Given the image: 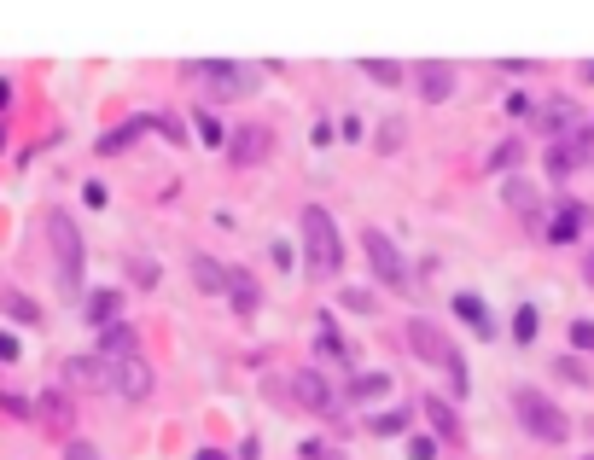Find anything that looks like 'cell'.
Here are the masks:
<instances>
[{"mask_svg":"<svg viewBox=\"0 0 594 460\" xmlns=\"http://www.w3.org/2000/svg\"><path fill=\"white\" fill-rule=\"evenodd\" d=\"M362 76L379 82V88H402V82H408V65H396V59H362Z\"/></svg>","mask_w":594,"mask_h":460,"instance_id":"cell-24","label":"cell"},{"mask_svg":"<svg viewBox=\"0 0 594 460\" xmlns=\"http://www.w3.org/2000/svg\"><path fill=\"white\" fill-rule=\"evenodd\" d=\"M362 251H367V268H373V280H379V286H391V292H408V263H402V251H396L391 233L367 222Z\"/></svg>","mask_w":594,"mask_h":460,"instance_id":"cell-5","label":"cell"},{"mask_svg":"<svg viewBox=\"0 0 594 460\" xmlns=\"http://www.w3.org/2000/svg\"><path fill=\"white\" fill-rule=\"evenodd\" d=\"M146 129H152V117H129V123H117L111 134H99V158H117V152H123V146H134Z\"/></svg>","mask_w":594,"mask_h":460,"instance_id":"cell-21","label":"cell"},{"mask_svg":"<svg viewBox=\"0 0 594 460\" xmlns=\"http://www.w3.org/2000/svg\"><path fill=\"white\" fill-rule=\"evenodd\" d=\"M414 88H420V99H449L455 94V65H443V59H426V65L414 70Z\"/></svg>","mask_w":594,"mask_h":460,"instance_id":"cell-17","label":"cell"},{"mask_svg":"<svg viewBox=\"0 0 594 460\" xmlns=\"http://www.w3.org/2000/svg\"><path fill=\"white\" fill-rule=\"evenodd\" d=\"M193 460H233V455H222V449H198Z\"/></svg>","mask_w":594,"mask_h":460,"instance_id":"cell-44","label":"cell"},{"mask_svg":"<svg viewBox=\"0 0 594 460\" xmlns=\"http://www.w3.org/2000/svg\"><path fill=\"white\" fill-rule=\"evenodd\" d=\"M315 350H321L327 362H350V356H356V350L344 344V332H338V321H332V315H321V327H315Z\"/></svg>","mask_w":594,"mask_h":460,"instance_id":"cell-22","label":"cell"},{"mask_svg":"<svg viewBox=\"0 0 594 460\" xmlns=\"http://www.w3.org/2000/svg\"><path fill=\"white\" fill-rule=\"evenodd\" d=\"M0 408H6L12 420H30V414H35L30 402H24V396H12V391H0Z\"/></svg>","mask_w":594,"mask_h":460,"instance_id":"cell-35","label":"cell"},{"mask_svg":"<svg viewBox=\"0 0 594 460\" xmlns=\"http://www.w3.org/2000/svg\"><path fill=\"white\" fill-rule=\"evenodd\" d=\"M292 396L303 414H338V391H332V379L321 373V367H303V373H292Z\"/></svg>","mask_w":594,"mask_h":460,"instance_id":"cell-9","label":"cell"},{"mask_svg":"<svg viewBox=\"0 0 594 460\" xmlns=\"http://www.w3.org/2000/svg\"><path fill=\"white\" fill-rule=\"evenodd\" d=\"M513 420L536 437V443H548V449H560V443H571V414H565L560 402L548 391H536V385H513Z\"/></svg>","mask_w":594,"mask_h":460,"instance_id":"cell-1","label":"cell"},{"mask_svg":"<svg viewBox=\"0 0 594 460\" xmlns=\"http://www.w3.org/2000/svg\"><path fill=\"white\" fill-rule=\"evenodd\" d=\"M193 286L198 292H228V263H216V257H193Z\"/></svg>","mask_w":594,"mask_h":460,"instance_id":"cell-23","label":"cell"},{"mask_svg":"<svg viewBox=\"0 0 594 460\" xmlns=\"http://www.w3.org/2000/svg\"><path fill=\"white\" fill-rule=\"evenodd\" d=\"M455 315H461L478 338H495V315H490V303H484L478 292H455Z\"/></svg>","mask_w":594,"mask_h":460,"instance_id":"cell-19","label":"cell"},{"mask_svg":"<svg viewBox=\"0 0 594 460\" xmlns=\"http://www.w3.org/2000/svg\"><path fill=\"white\" fill-rule=\"evenodd\" d=\"M129 280L140 286V292H152V286H158V263H146V257H134V263H129Z\"/></svg>","mask_w":594,"mask_h":460,"instance_id":"cell-32","label":"cell"},{"mask_svg":"<svg viewBox=\"0 0 594 460\" xmlns=\"http://www.w3.org/2000/svg\"><path fill=\"white\" fill-rule=\"evenodd\" d=\"M536 129L548 134V140H571V134L583 129V117H577V105H571V99H548V105L536 111Z\"/></svg>","mask_w":594,"mask_h":460,"instance_id":"cell-13","label":"cell"},{"mask_svg":"<svg viewBox=\"0 0 594 460\" xmlns=\"http://www.w3.org/2000/svg\"><path fill=\"white\" fill-rule=\"evenodd\" d=\"M0 152H6V123H0Z\"/></svg>","mask_w":594,"mask_h":460,"instance_id":"cell-47","label":"cell"},{"mask_svg":"<svg viewBox=\"0 0 594 460\" xmlns=\"http://www.w3.org/2000/svg\"><path fill=\"white\" fill-rule=\"evenodd\" d=\"M583 76H589V82H594V59H589V65H583Z\"/></svg>","mask_w":594,"mask_h":460,"instance_id":"cell-46","label":"cell"},{"mask_svg":"<svg viewBox=\"0 0 594 460\" xmlns=\"http://www.w3.org/2000/svg\"><path fill=\"white\" fill-rule=\"evenodd\" d=\"M187 82H210L216 94H257V76L245 65H233V59H193Z\"/></svg>","mask_w":594,"mask_h":460,"instance_id":"cell-7","label":"cell"},{"mask_svg":"<svg viewBox=\"0 0 594 460\" xmlns=\"http://www.w3.org/2000/svg\"><path fill=\"white\" fill-rule=\"evenodd\" d=\"M117 315H123V292H117V286H94V292L82 297V321H88V327H117Z\"/></svg>","mask_w":594,"mask_h":460,"instance_id":"cell-15","label":"cell"},{"mask_svg":"<svg viewBox=\"0 0 594 460\" xmlns=\"http://www.w3.org/2000/svg\"><path fill=\"white\" fill-rule=\"evenodd\" d=\"M99 356H105L111 367H117V362H134V356H146V350H140V332L123 327V321H117V327H105V332H99Z\"/></svg>","mask_w":594,"mask_h":460,"instance_id":"cell-18","label":"cell"},{"mask_svg":"<svg viewBox=\"0 0 594 460\" xmlns=\"http://www.w3.org/2000/svg\"><path fill=\"white\" fill-rule=\"evenodd\" d=\"M408 460H437V437H420V431H414V437H408Z\"/></svg>","mask_w":594,"mask_h":460,"instance_id":"cell-34","label":"cell"},{"mask_svg":"<svg viewBox=\"0 0 594 460\" xmlns=\"http://www.w3.org/2000/svg\"><path fill=\"white\" fill-rule=\"evenodd\" d=\"M152 129L164 134L169 146H187V129H181V123H175V117H152Z\"/></svg>","mask_w":594,"mask_h":460,"instance_id":"cell-33","label":"cell"},{"mask_svg":"<svg viewBox=\"0 0 594 460\" xmlns=\"http://www.w3.org/2000/svg\"><path fill=\"white\" fill-rule=\"evenodd\" d=\"M65 379L76 385V391H111V379H117V373H111V362L94 350V356H70Z\"/></svg>","mask_w":594,"mask_h":460,"instance_id":"cell-12","label":"cell"},{"mask_svg":"<svg viewBox=\"0 0 594 460\" xmlns=\"http://www.w3.org/2000/svg\"><path fill=\"white\" fill-rule=\"evenodd\" d=\"M571 169H577V146H571V140H554V146H548V175H554V181H571Z\"/></svg>","mask_w":594,"mask_h":460,"instance_id":"cell-27","label":"cell"},{"mask_svg":"<svg viewBox=\"0 0 594 460\" xmlns=\"http://www.w3.org/2000/svg\"><path fill=\"white\" fill-rule=\"evenodd\" d=\"M297 228H303V263H309V274L332 280V274L344 268V239H338V222H332L321 204H309V210L297 216Z\"/></svg>","mask_w":594,"mask_h":460,"instance_id":"cell-3","label":"cell"},{"mask_svg":"<svg viewBox=\"0 0 594 460\" xmlns=\"http://www.w3.org/2000/svg\"><path fill=\"white\" fill-rule=\"evenodd\" d=\"M525 164V140H501L490 152V175H507V169H519Z\"/></svg>","mask_w":594,"mask_h":460,"instance_id":"cell-29","label":"cell"},{"mask_svg":"<svg viewBox=\"0 0 594 460\" xmlns=\"http://www.w3.org/2000/svg\"><path fill=\"white\" fill-rule=\"evenodd\" d=\"M344 391L356 396V402H373V396L391 391V373H379V367H373V373H350V385H344Z\"/></svg>","mask_w":594,"mask_h":460,"instance_id":"cell-25","label":"cell"},{"mask_svg":"<svg viewBox=\"0 0 594 460\" xmlns=\"http://www.w3.org/2000/svg\"><path fill=\"white\" fill-rule=\"evenodd\" d=\"M233 303V315H257V309H263V286H257V274H251V268H239L233 263L228 268V292H222Z\"/></svg>","mask_w":594,"mask_h":460,"instance_id":"cell-14","label":"cell"},{"mask_svg":"<svg viewBox=\"0 0 594 460\" xmlns=\"http://www.w3.org/2000/svg\"><path fill=\"white\" fill-rule=\"evenodd\" d=\"M193 129H198V140H204V146H228V129H222V123H216L210 111H198V117H193Z\"/></svg>","mask_w":594,"mask_h":460,"instance_id":"cell-31","label":"cell"},{"mask_svg":"<svg viewBox=\"0 0 594 460\" xmlns=\"http://www.w3.org/2000/svg\"><path fill=\"white\" fill-rule=\"evenodd\" d=\"M577 460H594V455H577Z\"/></svg>","mask_w":594,"mask_h":460,"instance_id":"cell-48","label":"cell"},{"mask_svg":"<svg viewBox=\"0 0 594 460\" xmlns=\"http://www.w3.org/2000/svg\"><path fill=\"white\" fill-rule=\"evenodd\" d=\"M111 373H117L111 385H117V396H123V402H146V396H152V367H146V356H134V362H117Z\"/></svg>","mask_w":594,"mask_h":460,"instance_id":"cell-16","label":"cell"},{"mask_svg":"<svg viewBox=\"0 0 594 460\" xmlns=\"http://www.w3.org/2000/svg\"><path fill=\"white\" fill-rule=\"evenodd\" d=\"M414 414H426V426L437 443H461L466 426H461V414H455V396H420L414 402Z\"/></svg>","mask_w":594,"mask_h":460,"instance_id":"cell-10","label":"cell"},{"mask_svg":"<svg viewBox=\"0 0 594 460\" xmlns=\"http://www.w3.org/2000/svg\"><path fill=\"white\" fill-rule=\"evenodd\" d=\"M589 228H594V204H583V198H560V204L548 210V222H542V239H548V245H577Z\"/></svg>","mask_w":594,"mask_h":460,"instance_id":"cell-6","label":"cell"},{"mask_svg":"<svg viewBox=\"0 0 594 460\" xmlns=\"http://www.w3.org/2000/svg\"><path fill=\"white\" fill-rule=\"evenodd\" d=\"M571 344H577V350H594V321H571Z\"/></svg>","mask_w":594,"mask_h":460,"instance_id":"cell-36","label":"cell"},{"mask_svg":"<svg viewBox=\"0 0 594 460\" xmlns=\"http://www.w3.org/2000/svg\"><path fill=\"white\" fill-rule=\"evenodd\" d=\"M222 152H228L233 169L263 164L268 152H274V129H268V123H239V129L228 134V146H222Z\"/></svg>","mask_w":594,"mask_h":460,"instance_id":"cell-8","label":"cell"},{"mask_svg":"<svg viewBox=\"0 0 594 460\" xmlns=\"http://www.w3.org/2000/svg\"><path fill=\"white\" fill-rule=\"evenodd\" d=\"M35 414H41V420H47L53 431H70V402H65L59 391H47V396H41V402H35Z\"/></svg>","mask_w":594,"mask_h":460,"instance_id":"cell-26","label":"cell"},{"mask_svg":"<svg viewBox=\"0 0 594 460\" xmlns=\"http://www.w3.org/2000/svg\"><path fill=\"white\" fill-rule=\"evenodd\" d=\"M0 315H12L18 327H41V321H47V315H41V303L24 297L18 286H0Z\"/></svg>","mask_w":594,"mask_h":460,"instance_id":"cell-20","label":"cell"},{"mask_svg":"<svg viewBox=\"0 0 594 460\" xmlns=\"http://www.w3.org/2000/svg\"><path fill=\"white\" fill-rule=\"evenodd\" d=\"M367 426H373V437H402V431L414 426V408H391V414H379Z\"/></svg>","mask_w":594,"mask_h":460,"instance_id":"cell-30","label":"cell"},{"mask_svg":"<svg viewBox=\"0 0 594 460\" xmlns=\"http://www.w3.org/2000/svg\"><path fill=\"white\" fill-rule=\"evenodd\" d=\"M408 344H414V356H420L426 367L449 373V391H455V396H466V391H472V373H466L461 350H455V338H449V332L437 327V321L414 315V321H408Z\"/></svg>","mask_w":594,"mask_h":460,"instance_id":"cell-2","label":"cell"},{"mask_svg":"<svg viewBox=\"0 0 594 460\" xmlns=\"http://www.w3.org/2000/svg\"><path fill=\"white\" fill-rule=\"evenodd\" d=\"M6 105H12V82H0V111H6Z\"/></svg>","mask_w":594,"mask_h":460,"instance_id":"cell-45","label":"cell"},{"mask_svg":"<svg viewBox=\"0 0 594 460\" xmlns=\"http://www.w3.org/2000/svg\"><path fill=\"white\" fill-rule=\"evenodd\" d=\"M18 356H24V350H18V338H12V332H0V362H18Z\"/></svg>","mask_w":594,"mask_h":460,"instance_id":"cell-39","label":"cell"},{"mask_svg":"<svg viewBox=\"0 0 594 460\" xmlns=\"http://www.w3.org/2000/svg\"><path fill=\"white\" fill-rule=\"evenodd\" d=\"M297 460H344V455H338V449H327V443H303V449H297Z\"/></svg>","mask_w":594,"mask_h":460,"instance_id":"cell-37","label":"cell"},{"mask_svg":"<svg viewBox=\"0 0 594 460\" xmlns=\"http://www.w3.org/2000/svg\"><path fill=\"white\" fill-rule=\"evenodd\" d=\"M536 332H542L536 303H519V309H513V344H536Z\"/></svg>","mask_w":594,"mask_h":460,"instance_id":"cell-28","label":"cell"},{"mask_svg":"<svg viewBox=\"0 0 594 460\" xmlns=\"http://www.w3.org/2000/svg\"><path fill=\"white\" fill-rule=\"evenodd\" d=\"M379 146H385V152H391V146H402V123H396V117L385 123V134H379Z\"/></svg>","mask_w":594,"mask_h":460,"instance_id":"cell-40","label":"cell"},{"mask_svg":"<svg viewBox=\"0 0 594 460\" xmlns=\"http://www.w3.org/2000/svg\"><path fill=\"white\" fill-rule=\"evenodd\" d=\"M344 309H373V292H362V286H356V292H344Z\"/></svg>","mask_w":594,"mask_h":460,"instance_id":"cell-41","label":"cell"},{"mask_svg":"<svg viewBox=\"0 0 594 460\" xmlns=\"http://www.w3.org/2000/svg\"><path fill=\"white\" fill-rule=\"evenodd\" d=\"M554 367H560V373H565V379H571V385H589V367H577V362H571V356H565V362H554Z\"/></svg>","mask_w":594,"mask_h":460,"instance_id":"cell-38","label":"cell"},{"mask_svg":"<svg viewBox=\"0 0 594 460\" xmlns=\"http://www.w3.org/2000/svg\"><path fill=\"white\" fill-rule=\"evenodd\" d=\"M47 245H53V268H59V286L76 292L82 286V228L70 210H47Z\"/></svg>","mask_w":594,"mask_h":460,"instance_id":"cell-4","label":"cell"},{"mask_svg":"<svg viewBox=\"0 0 594 460\" xmlns=\"http://www.w3.org/2000/svg\"><path fill=\"white\" fill-rule=\"evenodd\" d=\"M501 198H507V210H519V216H525V228H530V233H542L548 210H542V198H536V187H530V181L507 175V181H501Z\"/></svg>","mask_w":594,"mask_h":460,"instance_id":"cell-11","label":"cell"},{"mask_svg":"<svg viewBox=\"0 0 594 460\" xmlns=\"http://www.w3.org/2000/svg\"><path fill=\"white\" fill-rule=\"evenodd\" d=\"M65 460H99V455L88 449V443H70V449H65Z\"/></svg>","mask_w":594,"mask_h":460,"instance_id":"cell-42","label":"cell"},{"mask_svg":"<svg viewBox=\"0 0 594 460\" xmlns=\"http://www.w3.org/2000/svg\"><path fill=\"white\" fill-rule=\"evenodd\" d=\"M583 286H594V251L583 257Z\"/></svg>","mask_w":594,"mask_h":460,"instance_id":"cell-43","label":"cell"}]
</instances>
